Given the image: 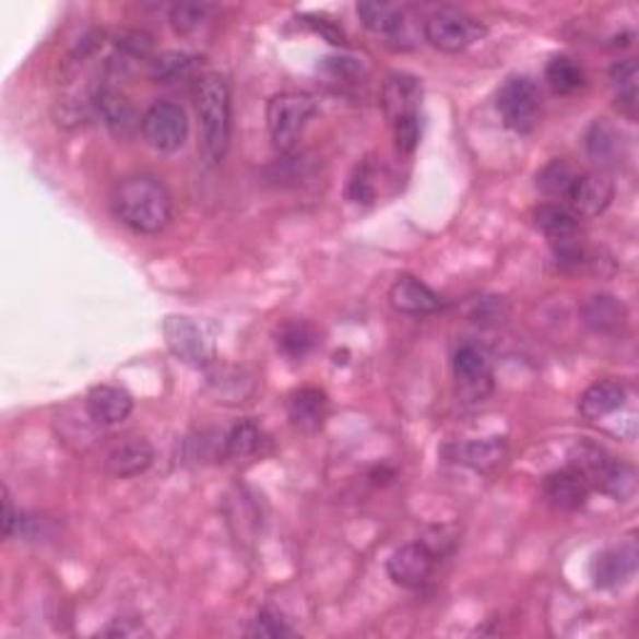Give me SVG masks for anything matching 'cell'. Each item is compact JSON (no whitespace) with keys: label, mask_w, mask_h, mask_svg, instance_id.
Masks as SVG:
<instances>
[{"label":"cell","mask_w":639,"mask_h":639,"mask_svg":"<svg viewBox=\"0 0 639 639\" xmlns=\"http://www.w3.org/2000/svg\"><path fill=\"white\" fill-rule=\"evenodd\" d=\"M637 570V547L632 542L627 545L612 547L607 553H602L597 559H594L592 575H594V584L597 588H619L625 584L629 577Z\"/></svg>","instance_id":"cell-18"},{"label":"cell","mask_w":639,"mask_h":639,"mask_svg":"<svg viewBox=\"0 0 639 639\" xmlns=\"http://www.w3.org/2000/svg\"><path fill=\"white\" fill-rule=\"evenodd\" d=\"M357 15L367 31L378 35H395L405 23V11L392 3H360Z\"/></svg>","instance_id":"cell-28"},{"label":"cell","mask_w":639,"mask_h":639,"mask_svg":"<svg viewBox=\"0 0 639 639\" xmlns=\"http://www.w3.org/2000/svg\"><path fill=\"white\" fill-rule=\"evenodd\" d=\"M287 417L300 433H318L328 419V395L320 388H300L287 398Z\"/></svg>","instance_id":"cell-15"},{"label":"cell","mask_w":639,"mask_h":639,"mask_svg":"<svg viewBox=\"0 0 639 639\" xmlns=\"http://www.w3.org/2000/svg\"><path fill=\"white\" fill-rule=\"evenodd\" d=\"M615 198V180L605 170H592L577 175L570 190V210L577 217H597L610 208Z\"/></svg>","instance_id":"cell-8"},{"label":"cell","mask_w":639,"mask_h":639,"mask_svg":"<svg viewBox=\"0 0 639 639\" xmlns=\"http://www.w3.org/2000/svg\"><path fill=\"white\" fill-rule=\"evenodd\" d=\"M196 113L200 120V153L210 165L221 163L230 147L233 100L225 75L208 70L196 81Z\"/></svg>","instance_id":"cell-2"},{"label":"cell","mask_w":639,"mask_h":639,"mask_svg":"<svg viewBox=\"0 0 639 639\" xmlns=\"http://www.w3.org/2000/svg\"><path fill=\"white\" fill-rule=\"evenodd\" d=\"M315 345V330L305 322H287L277 332V350L291 360H300Z\"/></svg>","instance_id":"cell-30"},{"label":"cell","mask_w":639,"mask_h":639,"mask_svg":"<svg viewBox=\"0 0 639 639\" xmlns=\"http://www.w3.org/2000/svg\"><path fill=\"white\" fill-rule=\"evenodd\" d=\"M116 46L128 52V56L133 58H147L153 50V38L143 31H135V28H122L116 35Z\"/></svg>","instance_id":"cell-34"},{"label":"cell","mask_w":639,"mask_h":639,"mask_svg":"<svg viewBox=\"0 0 639 639\" xmlns=\"http://www.w3.org/2000/svg\"><path fill=\"white\" fill-rule=\"evenodd\" d=\"M485 35L483 23L460 8H437L425 21V38L440 52H462Z\"/></svg>","instance_id":"cell-5"},{"label":"cell","mask_w":639,"mask_h":639,"mask_svg":"<svg viewBox=\"0 0 639 639\" xmlns=\"http://www.w3.org/2000/svg\"><path fill=\"white\" fill-rule=\"evenodd\" d=\"M165 338H168L173 353L186 363H205V340L188 318H170L168 326H165Z\"/></svg>","instance_id":"cell-22"},{"label":"cell","mask_w":639,"mask_h":639,"mask_svg":"<svg viewBox=\"0 0 639 639\" xmlns=\"http://www.w3.org/2000/svg\"><path fill=\"white\" fill-rule=\"evenodd\" d=\"M140 130H143L145 143L151 145L153 151L173 153L188 140L190 126L186 110H182L178 103L157 100L145 110Z\"/></svg>","instance_id":"cell-6"},{"label":"cell","mask_w":639,"mask_h":639,"mask_svg":"<svg viewBox=\"0 0 639 639\" xmlns=\"http://www.w3.org/2000/svg\"><path fill=\"white\" fill-rule=\"evenodd\" d=\"M347 196L353 203H372L375 198V182H372V165L363 163L360 168L355 170L353 178H350Z\"/></svg>","instance_id":"cell-36"},{"label":"cell","mask_w":639,"mask_h":639,"mask_svg":"<svg viewBox=\"0 0 639 639\" xmlns=\"http://www.w3.org/2000/svg\"><path fill=\"white\" fill-rule=\"evenodd\" d=\"M584 145H588L590 161L605 173L625 161L623 133L605 118L592 122L588 135H584Z\"/></svg>","instance_id":"cell-13"},{"label":"cell","mask_w":639,"mask_h":639,"mask_svg":"<svg viewBox=\"0 0 639 639\" xmlns=\"http://www.w3.org/2000/svg\"><path fill=\"white\" fill-rule=\"evenodd\" d=\"M250 635L252 637H283V635H291V629L285 627L283 617H280L277 612L262 610L256 617V625H252Z\"/></svg>","instance_id":"cell-38"},{"label":"cell","mask_w":639,"mask_h":639,"mask_svg":"<svg viewBox=\"0 0 639 639\" xmlns=\"http://www.w3.org/2000/svg\"><path fill=\"white\" fill-rule=\"evenodd\" d=\"M497 113L514 133H532L540 122L542 95L537 83L528 75H512L497 91Z\"/></svg>","instance_id":"cell-4"},{"label":"cell","mask_w":639,"mask_h":639,"mask_svg":"<svg viewBox=\"0 0 639 639\" xmlns=\"http://www.w3.org/2000/svg\"><path fill=\"white\" fill-rule=\"evenodd\" d=\"M575 180H577V173L572 170V165L565 163V161L547 163L545 168L537 173V188H540L542 196H547L549 200L570 198Z\"/></svg>","instance_id":"cell-29"},{"label":"cell","mask_w":639,"mask_h":639,"mask_svg":"<svg viewBox=\"0 0 639 639\" xmlns=\"http://www.w3.org/2000/svg\"><path fill=\"white\" fill-rule=\"evenodd\" d=\"M213 11V8L205 5V3H178L170 8V25L173 31L178 35H190L196 33L200 25L205 23L208 13Z\"/></svg>","instance_id":"cell-32"},{"label":"cell","mask_w":639,"mask_h":639,"mask_svg":"<svg viewBox=\"0 0 639 639\" xmlns=\"http://www.w3.org/2000/svg\"><path fill=\"white\" fill-rule=\"evenodd\" d=\"M507 458V445L500 437H489V440H480V442H465L458 448V454L454 460L462 462L477 472H489L495 468H500Z\"/></svg>","instance_id":"cell-24"},{"label":"cell","mask_w":639,"mask_h":639,"mask_svg":"<svg viewBox=\"0 0 639 639\" xmlns=\"http://www.w3.org/2000/svg\"><path fill=\"white\" fill-rule=\"evenodd\" d=\"M153 460H155L153 445L143 440V437H133V440L120 442L108 452V458H105V470H108V475L120 480L138 477L153 465Z\"/></svg>","instance_id":"cell-16"},{"label":"cell","mask_w":639,"mask_h":639,"mask_svg":"<svg viewBox=\"0 0 639 639\" xmlns=\"http://www.w3.org/2000/svg\"><path fill=\"white\" fill-rule=\"evenodd\" d=\"M592 487L580 472L570 465L545 477V497L559 510H580L588 502Z\"/></svg>","instance_id":"cell-17"},{"label":"cell","mask_w":639,"mask_h":639,"mask_svg":"<svg viewBox=\"0 0 639 639\" xmlns=\"http://www.w3.org/2000/svg\"><path fill=\"white\" fill-rule=\"evenodd\" d=\"M93 110V103H81V100H60L56 105V118H58V126L63 128H81L87 122V118H91Z\"/></svg>","instance_id":"cell-35"},{"label":"cell","mask_w":639,"mask_h":639,"mask_svg":"<svg viewBox=\"0 0 639 639\" xmlns=\"http://www.w3.org/2000/svg\"><path fill=\"white\" fill-rule=\"evenodd\" d=\"M580 315L584 326L600 335H615L627 326V308L615 295H592L582 303Z\"/></svg>","instance_id":"cell-20"},{"label":"cell","mask_w":639,"mask_h":639,"mask_svg":"<svg viewBox=\"0 0 639 639\" xmlns=\"http://www.w3.org/2000/svg\"><path fill=\"white\" fill-rule=\"evenodd\" d=\"M390 305L402 315H433L442 310V297L413 275H400L390 287Z\"/></svg>","instance_id":"cell-12"},{"label":"cell","mask_w":639,"mask_h":639,"mask_svg":"<svg viewBox=\"0 0 639 639\" xmlns=\"http://www.w3.org/2000/svg\"><path fill=\"white\" fill-rule=\"evenodd\" d=\"M567 465L572 470L580 472V475L588 480V485L592 489H600L602 480H605L607 470L612 465V458L610 454L597 448V445H590V442H582V445H575L570 450V458H567Z\"/></svg>","instance_id":"cell-23"},{"label":"cell","mask_w":639,"mask_h":639,"mask_svg":"<svg viewBox=\"0 0 639 639\" xmlns=\"http://www.w3.org/2000/svg\"><path fill=\"white\" fill-rule=\"evenodd\" d=\"M435 563V553L425 542H410V545H402L390 555L388 575L400 588L417 590L433 577Z\"/></svg>","instance_id":"cell-7"},{"label":"cell","mask_w":639,"mask_h":639,"mask_svg":"<svg viewBox=\"0 0 639 639\" xmlns=\"http://www.w3.org/2000/svg\"><path fill=\"white\" fill-rule=\"evenodd\" d=\"M262 445V433L252 419H242L223 440V454L230 462H248L256 458Z\"/></svg>","instance_id":"cell-26"},{"label":"cell","mask_w":639,"mask_h":639,"mask_svg":"<svg viewBox=\"0 0 639 639\" xmlns=\"http://www.w3.org/2000/svg\"><path fill=\"white\" fill-rule=\"evenodd\" d=\"M452 370L460 388L470 392L472 398L487 395L489 384H493V365H489V357L485 355L483 347L472 343L460 345L454 350Z\"/></svg>","instance_id":"cell-10"},{"label":"cell","mask_w":639,"mask_h":639,"mask_svg":"<svg viewBox=\"0 0 639 639\" xmlns=\"http://www.w3.org/2000/svg\"><path fill=\"white\" fill-rule=\"evenodd\" d=\"M118 221L140 235H155L173 221V196L153 175H130L113 190Z\"/></svg>","instance_id":"cell-1"},{"label":"cell","mask_w":639,"mask_h":639,"mask_svg":"<svg viewBox=\"0 0 639 639\" xmlns=\"http://www.w3.org/2000/svg\"><path fill=\"white\" fill-rule=\"evenodd\" d=\"M85 410L93 423L98 425H120L133 413V398L116 384H98L87 392Z\"/></svg>","instance_id":"cell-14"},{"label":"cell","mask_w":639,"mask_h":639,"mask_svg":"<svg viewBox=\"0 0 639 639\" xmlns=\"http://www.w3.org/2000/svg\"><path fill=\"white\" fill-rule=\"evenodd\" d=\"M612 85H615L617 108L627 120H637L639 110V93H637V63L635 60H619L617 66L610 70Z\"/></svg>","instance_id":"cell-25"},{"label":"cell","mask_w":639,"mask_h":639,"mask_svg":"<svg viewBox=\"0 0 639 639\" xmlns=\"http://www.w3.org/2000/svg\"><path fill=\"white\" fill-rule=\"evenodd\" d=\"M192 68V58L180 56V52H165L163 58H157L153 63V78L157 83H173L178 78L188 75Z\"/></svg>","instance_id":"cell-33"},{"label":"cell","mask_w":639,"mask_h":639,"mask_svg":"<svg viewBox=\"0 0 639 639\" xmlns=\"http://www.w3.org/2000/svg\"><path fill=\"white\" fill-rule=\"evenodd\" d=\"M91 103H93V110L103 118L105 126L120 138H128L135 128H140V122H143V118H138V110L133 108V103H130L120 91H116V87H108V85L98 87V91L93 93Z\"/></svg>","instance_id":"cell-11"},{"label":"cell","mask_w":639,"mask_h":639,"mask_svg":"<svg viewBox=\"0 0 639 639\" xmlns=\"http://www.w3.org/2000/svg\"><path fill=\"white\" fill-rule=\"evenodd\" d=\"M419 100H423V83L410 73H392L382 83L380 105L392 126L398 120L419 116Z\"/></svg>","instance_id":"cell-9"},{"label":"cell","mask_w":639,"mask_h":639,"mask_svg":"<svg viewBox=\"0 0 639 639\" xmlns=\"http://www.w3.org/2000/svg\"><path fill=\"white\" fill-rule=\"evenodd\" d=\"M627 402V388L615 380L594 382L580 398V415L590 423H602V419L619 413Z\"/></svg>","instance_id":"cell-19"},{"label":"cell","mask_w":639,"mask_h":639,"mask_svg":"<svg viewBox=\"0 0 639 639\" xmlns=\"http://www.w3.org/2000/svg\"><path fill=\"white\" fill-rule=\"evenodd\" d=\"M635 487H637L635 470L629 465H625V462L612 460L607 475H605V480H602V485H600L602 493L610 495V497H615L617 502H625V500H629V497L635 495Z\"/></svg>","instance_id":"cell-31"},{"label":"cell","mask_w":639,"mask_h":639,"mask_svg":"<svg viewBox=\"0 0 639 639\" xmlns=\"http://www.w3.org/2000/svg\"><path fill=\"white\" fill-rule=\"evenodd\" d=\"M315 113H318V100L308 93L285 91L273 95L268 100L265 118L275 151L293 153L297 143H300L305 126H308Z\"/></svg>","instance_id":"cell-3"},{"label":"cell","mask_w":639,"mask_h":639,"mask_svg":"<svg viewBox=\"0 0 639 639\" xmlns=\"http://www.w3.org/2000/svg\"><path fill=\"white\" fill-rule=\"evenodd\" d=\"M395 145L400 153H413L417 143H419V116L413 118H405V120H398L395 126Z\"/></svg>","instance_id":"cell-37"},{"label":"cell","mask_w":639,"mask_h":639,"mask_svg":"<svg viewBox=\"0 0 639 639\" xmlns=\"http://www.w3.org/2000/svg\"><path fill=\"white\" fill-rule=\"evenodd\" d=\"M545 81L555 95H572L584 85V70L572 58L557 56L545 68Z\"/></svg>","instance_id":"cell-27"},{"label":"cell","mask_w":639,"mask_h":639,"mask_svg":"<svg viewBox=\"0 0 639 639\" xmlns=\"http://www.w3.org/2000/svg\"><path fill=\"white\" fill-rule=\"evenodd\" d=\"M535 225L555 245L575 240L580 235V217L570 208L559 203H545L535 210Z\"/></svg>","instance_id":"cell-21"}]
</instances>
